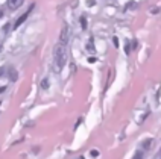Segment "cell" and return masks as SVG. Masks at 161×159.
Segmentation results:
<instances>
[{
    "instance_id": "3",
    "label": "cell",
    "mask_w": 161,
    "mask_h": 159,
    "mask_svg": "<svg viewBox=\"0 0 161 159\" xmlns=\"http://www.w3.org/2000/svg\"><path fill=\"white\" fill-rule=\"evenodd\" d=\"M32 9H34V5H31V6H29L27 12H25L21 17H18V20L15 21V23H14V26H12V27H14V29H17V27L21 26V24H23V23H25V21L27 20V17H29V14H31V11H32Z\"/></svg>"
},
{
    "instance_id": "5",
    "label": "cell",
    "mask_w": 161,
    "mask_h": 159,
    "mask_svg": "<svg viewBox=\"0 0 161 159\" xmlns=\"http://www.w3.org/2000/svg\"><path fill=\"white\" fill-rule=\"evenodd\" d=\"M87 50L90 53H94L96 52V49H94V41H93V38H90L88 43H87Z\"/></svg>"
},
{
    "instance_id": "15",
    "label": "cell",
    "mask_w": 161,
    "mask_h": 159,
    "mask_svg": "<svg viewBox=\"0 0 161 159\" xmlns=\"http://www.w3.org/2000/svg\"><path fill=\"white\" fill-rule=\"evenodd\" d=\"M2 15H3V11H2V9H0V18H2Z\"/></svg>"
},
{
    "instance_id": "18",
    "label": "cell",
    "mask_w": 161,
    "mask_h": 159,
    "mask_svg": "<svg viewBox=\"0 0 161 159\" xmlns=\"http://www.w3.org/2000/svg\"><path fill=\"white\" fill-rule=\"evenodd\" d=\"M0 50H2V45H0Z\"/></svg>"
},
{
    "instance_id": "14",
    "label": "cell",
    "mask_w": 161,
    "mask_h": 159,
    "mask_svg": "<svg viewBox=\"0 0 161 159\" xmlns=\"http://www.w3.org/2000/svg\"><path fill=\"white\" fill-rule=\"evenodd\" d=\"M94 5V0H88V6H93Z\"/></svg>"
},
{
    "instance_id": "6",
    "label": "cell",
    "mask_w": 161,
    "mask_h": 159,
    "mask_svg": "<svg viewBox=\"0 0 161 159\" xmlns=\"http://www.w3.org/2000/svg\"><path fill=\"white\" fill-rule=\"evenodd\" d=\"M151 144H152V140L147 138V140H144V141L142 142V147H143L144 150H149V149H151Z\"/></svg>"
},
{
    "instance_id": "4",
    "label": "cell",
    "mask_w": 161,
    "mask_h": 159,
    "mask_svg": "<svg viewBox=\"0 0 161 159\" xmlns=\"http://www.w3.org/2000/svg\"><path fill=\"white\" fill-rule=\"evenodd\" d=\"M21 3H23V0H6V6H8L9 9H17L21 6Z\"/></svg>"
},
{
    "instance_id": "8",
    "label": "cell",
    "mask_w": 161,
    "mask_h": 159,
    "mask_svg": "<svg viewBox=\"0 0 161 159\" xmlns=\"http://www.w3.org/2000/svg\"><path fill=\"white\" fill-rule=\"evenodd\" d=\"M80 27H82V29H84V30H85V29H87V18L84 17V15H82V17H80Z\"/></svg>"
},
{
    "instance_id": "13",
    "label": "cell",
    "mask_w": 161,
    "mask_h": 159,
    "mask_svg": "<svg viewBox=\"0 0 161 159\" xmlns=\"http://www.w3.org/2000/svg\"><path fill=\"white\" fill-rule=\"evenodd\" d=\"M125 52H126V53H129V43H126V45H125Z\"/></svg>"
},
{
    "instance_id": "16",
    "label": "cell",
    "mask_w": 161,
    "mask_h": 159,
    "mask_svg": "<svg viewBox=\"0 0 161 159\" xmlns=\"http://www.w3.org/2000/svg\"><path fill=\"white\" fill-rule=\"evenodd\" d=\"M3 91H5V87H3V88H0V93H3Z\"/></svg>"
},
{
    "instance_id": "2",
    "label": "cell",
    "mask_w": 161,
    "mask_h": 159,
    "mask_svg": "<svg viewBox=\"0 0 161 159\" xmlns=\"http://www.w3.org/2000/svg\"><path fill=\"white\" fill-rule=\"evenodd\" d=\"M69 40H70V27H69V26H63L61 32H59V43H61V44H64V45H67Z\"/></svg>"
},
{
    "instance_id": "10",
    "label": "cell",
    "mask_w": 161,
    "mask_h": 159,
    "mask_svg": "<svg viewBox=\"0 0 161 159\" xmlns=\"http://www.w3.org/2000/svg\"><path fill=\"white\" fill-rule=\"evenodd\" d=\"M142 158H143V151H137L132 159H142Z\"/></svg>"
},
{
    "instance_id": "7",
    "label": "cell",
    "mask_w": 161,
    "mask_h": 159,
    "mask_svg": "<svg viewBox=\"0 0 161 159\" xmlns=\"http://www.w3.org/2000/svg\"><path fill=\"white\" fill-rule=\"evenodd\" d=\"M49 85H50L49 77H44V79L41 80V88H43V89H47V88H49Z\"/></svg>"
},
{
    "instance_id": "1",
    "label": "cell",
    "mask_w": 161,
    "mask_h": 159,
    "mask_svg": "<svg viewBox=\"0 0 161 159\" xmlns=\"http://www.w3.org/2000/svg\"><path fill=\"white\" fill-rule=\"evenodd\" d=\"M67 56H69V53H67V45L58 43V44L55 45V49H53V67H55V71H61L63 70L64 65H65V62H67Z\"/></svg>"
},
{
    "instance_id": "17",
    "label": "cell",
    "mask_w": 161,
    "mask_h": 159,
    "mask_svg": "<svg viewBox=\"0 0 161 159\" xmlns=\"http://www.w3.org/2000/svg\"><path fill=\"white\" fill-rule=\"evenodd\" d=\"M78 159H85V158H84V156H80V158H78Z\"/></svg>"
},
{
    "instance_id": "9",
    "label": "cell",
    "mask_w": 161,
    "mask_h": 159,
    "mask_svg": "<svg viewBox=\"0 0 161 159\" xmlns=\"http://www.w3.org/2000/svg\"><path fill=\"white\" fill-rule=\"evenodd\" d=\"M9 79H11V80H15V79H17V73H15V70H11V71H9Z\"/></svg>"
},
{
    "instance_id": "12",
    "label": "cell",
    "mask_w": 161,
    "mask_h": 159,
    "mask_svg": "<svg viewBox=\"0 0 161 159\" xmlns=\"http://www.w3.org/2000/svg\"><path fill=\"white\" fill-rule=\"evenodd\" d=\"M113 43H114V45H116V47H119V40H117L116 36L113 38Z\"/></svg>"
},
{
    "instance_id": "11",
    "label": "cell",
    "mask_w": 161,
    "mask_h": 159,
    "mask_svg": "<svg viewBox=\"0 0 161 159\" xmlns=\"http://www.w3.org/2000/svg\"><path fill=\"white\" fill-rule=\"evenodd\" d=\"M91 156H93V158H97V156H99V151L97 150H91Z\"/></svg>"
}]
</instances>
